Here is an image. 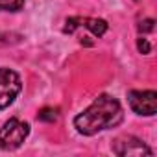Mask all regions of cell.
Instances as JSON below:
<instances>
[{
    "label": "cell",
    "instance_id": "7",
    "mask_svg": "<svg viewBox=\"0 0 157 157\" xmlns=\"http://www.w3.org/2000/svg\"><path fill=\"white\" fill-rule=\"evenodd\" d=\"M57 117H59V111L57 109H52V107H43L39 113H37V120H41V122H56L57 120Z\"/></svg>",
    "mask_w": 157,
    "mask_h": 157
},
{
    "label": "cell",
    "instance_id": "6",
    "mask_svg": "<svg viewBox=\"0 0 157 157\" xmlns=\"http://www.w3.org/2000/svg\"><path fill=\"white\" fill-rule=\"evenodd\" d=\"M80 26H85L87 30L93 32V35L102 37L107 32V22L104 19H89V17H80Z\"/></svg>",
    "mask_w": 157,
    "mask_h": 157
},
{
    "label": "cell",
    "instance_id": "10",
    "mask_svg": "<svg viewBox=\"0 0 157 157\" xmlns=\"http://www.w3.org/2000/svg\"><path fill=\"white\" fill-rule=\"evenodd\" d=\"M137 48H139V52H140V54H150L151 44H150V41H148V39L140 37V39L137 41Z\"/></svg>",
    "mask_w": 157,
    "mask_h": 157
},
{
    "label": "cell",
    "instance_id": "3",
    "mask_svg": "<svg viewBox=\"0 0 157 157\" xmlns=\"http://www.w3.org/2000/svg\"><path fill=\"white\" fill-rule=\"evenodd\" d=\"M21 89H22V83L19 74L11 68H4V67L0 68V109L10 107L15 102Z\"/></svg>",
    "mask_w": 157,
    "mask_h": 157
},
{
    "label": "cell",
    "instance_id": "4",
    "mask_svg": "<svg viewBox=\"0 0 157 157\" xmlns=\"http://www.w3.org/2000/svg\"><path fill=\"white\" fill-rule=\"evenodd\" d=\"M128 104L133 113L142 117H153L157 113V93L155 91H129Z\"/></svg>",
    "mask_w": 157,
    "mask_h": 157
},
{
    "label": "cell",
    "instance_id": "8",
    "mask_svg": "<svg viewBox=\"0 0 157 157\" xmlns=\"http://www.w3.org/2000/svg\"><path fill=\"white\" fill-rule=\"evenodd\" d=\"M24 8V0H0V11H19Z\"/></svg>",
    "mask_w": 157,
    "mask_h": 157
},
{
    "label": "cell",
    "instance_id": "1",
    "mask_svg": "<svg viewBox=\"0 0 157 157\" xmlns=\"http://www.w3.org/2000/svg\"><path fill=\"white\" fill-rule=\"evenodd\" d=\"M124 113L120 102L111 94H100L94 102L74 118V128L82 135H96L122 122Z\"/></svg>",
    "mask_w": 157,
    "mask_h": 157
},
{
    "label": "cell",
    "instance_id": "2",
    "mask_svg": "<svg viewBox=\"0 0 157 157\" xmlns=\"http://www.w3.org/2000/svg\"><path fill=\"white\" fill-rule=\"evenodd\" d=\"M30 135V124L19 118H10L0 129V150H17L22 146L26 137Z\"/></svg>",
    "mask_w": 157,
    "mask_h": 157
},
{
    "label": "cell",
    "instance_id": "5",
    "mask_svg": "<svg viewBox=\"0 0 157 157\" xmlns=\"http://www.w3.org/2000/svg\"><path fill=\"white\" fill-rule=\"evenodd\" d=\"M111 148H113V151L117 155H122V157H126V155H151L153 153L140 139H137L133 135H120V137H117L113 140Z\"/></svg>",
    "mask_w": 157,
    "mask_h": 157
},
{
    "label": "cell",
    "instance_id": "9",
    "mask_svg": "<svg viewBox=\"0 0 157 157\" xmlns=\"http://www.w3.org/2000/svg\"><path fill=\"white\" fill-rule=\"evenodd\" d=\"M153 19H144V21H140L139 22V32L140 33H148V32H151L153 30Z\"/></svg>",
    "mask_w": 157,
    "mask_h": 157
}]
</instances>
